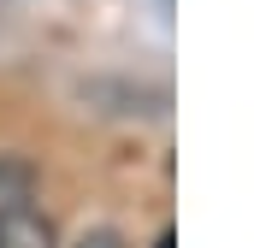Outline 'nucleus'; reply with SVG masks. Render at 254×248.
Instances as JSON below:
<instances>
[{
	"label": "nucleus",
	"mask_w": 254,
	"mask_h": 248,
	"mask_svg": "<svg viewBox=\"0 0 254 248\" xmlns=\"http://www.w3.org/2000/svg\"><path fill=\"white\" fill-rule=\"evenodd\" d=\"M0 248H65V243L54 213H42L24 195V201H0Z\"/></svg>",
	"instance_id": "f257e3e1"
},
{
	"label": "nucleus",
	"mask_w": 254,
	"mask_h": 248,
	"mask_svg": "<svg viewBox=\"0 0 254 248\" xmlns=\"http://www.w3.org/2000/svg\"><path fill=\"white\" fill-rule=\"evenodd\" d=\"M30 178H36V172L6 154V160H0V201H24V195H30Z\"/></svg>",
	"instance_id": "f03ea898"
},
{
	"label": "nucleus",
	"mask_w": 254,
	"mask_h": 248,
	"mask_svg": "<svg viewBox=\"0 0 254 248\" xmlns=\"http://www.w3.org/2000/svg\"><path fill=\"white\" fill-rule=\"evenodd\" d=\"M71 248H130V243L119 237V231H113V225H95V231H83V237H77Z\"/></svg>",
	"instance_id": "7ed1b4c3"
}]
</instances>
